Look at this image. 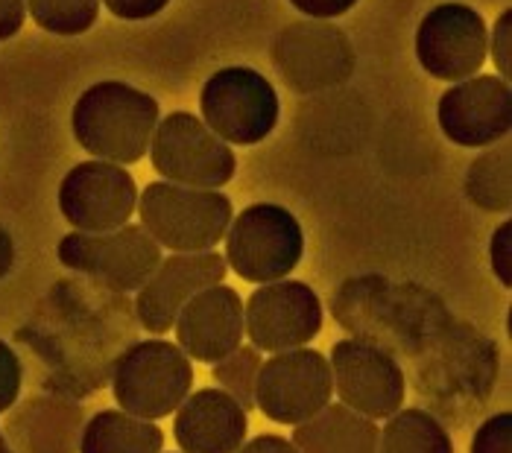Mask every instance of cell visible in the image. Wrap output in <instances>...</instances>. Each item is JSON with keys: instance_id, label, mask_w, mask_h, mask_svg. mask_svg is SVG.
Returning <instances> with one entry per match:
<instances>
[{"instance_id": "cell-1", "label": "cell", "mask_w": 512, "mask_h": 453, "mask_svg": "<svg viewBox=\"0 0 512 453\" xmlns=\"http://www.w3.org/2000/svg\"><path fill=\"white\" fill-rule=\"evenodd\" d=\"M156 126V100L118 79L88 85L71 112V129L79 147L120 167L147 155Z\"/></svg>"}, {"instance_id": "cell-2", "label": "cell", "mask_w": 512, "mask_h": 453, "mask_svg": "<svg viewBox=\"0 0 512 453\" xmlns=\"http://www.w3.org/2000/svg\"><path fill=\"white\" fill-rule=\"evenodd\" d=\"M141 228L170 252H208L232 226V199L220 190L153 182L138 196Z\"/></svg>"}, {"instance_id": "cell-3", "label": "cell", "mask_w": 512, "mask_h": 453, "mask_svg": "<svg viewBox=\"0 0 512 453\" xmlns=\"http://www.w3.org/2000/svg\"><path fill=\"white\" fill-rule=\"evenodd\" d=\"M194 369L191 357L167 340H144L129 345L115 363L112 395L123 413L144 421L173 416L191 395Z\"/></svg>"}, {"instance_id": "cell-4", "label": "cell", "mask_w": 512, "mask_h": 453, "mask_svg": "<svg viewBox=\"0 0 512 453\" xmlns=\"http://www.w3.org/2000/svg\"><path fill=\"white\" fill-rule=\"evenodd\" d=\"M226 264L249 284H273L287 278L305 252L299 220L276 202H255L232 217L226 231Z\"/></svg>"}, {"instance_id": "cell-5", "label": "cell", "mask_w": 512, "mask_h": 453, "mask_svg": "<svg viewBox=\"0 0 512 453\" xmlns=\"http://www.w3.org/2000/svg\"><path fill=\"white\" fill-rule=\"evenodd\" d=\"M202 123L226 144H261L278 123V94L267 76L229 65L205 79L199 94Z\"/></svg>"}, {"instance_id": "cell-6", "label": "cell", "mask_w": 512, "mask_h": 453, "mask_svg": "<svg viewBox=\"0 0 512 453\" xmlns=\"http://www.w3.org/2000/svg\"><path fill=\"white\" fill-rule=\"evenodd\" d=\"M147 152L158 176L173 185L220 190L235 179L232 144L217 138L202 117L191 112H173L158 120Z\"/></svg>"}, {"instance_id": "cell-7", "label": "cell", "mask_w": 512, "mask_h": 453, "mask_svg": "<svg viewBox=\"0 0 512 453\" xmlns=\"http://www.w3.org/2000/svg\"><path fill=\"white\" fill-rule=\"evenodd\" d=\"M62 266L115 290L138 293L161 264V246L141 226H120L103 234L71 231L59 240Z\"/></svg>"}, {"instance_id": "cell-8", "label": "cell", "mask_w": 512, "mask_h": 453, "mask_svg": "<svg viewBox=\"0 0 512 453\" xmlns=\"http://www.w3.org/2000/svg\"><path fill=\"white\" fill-rule=\"evenodd\" d=\"M334 383L322 351L308 345L278 351L261 363L255 378V410L276 424H302L331 404Z\"/></svg>"}, {"instance_id": "cell-9", "label": "cell", "mask_w": 512, "mask_h": 453, "mask_svg": "<svg viewBox=\"0 0 512 453\" xmlns=\"http://www.w3.org/2000/svg\"><path fill=\"white\" fill-rule=\"evenodd\" d=\"M322 331V302L305 281L281 278L261 284L243 304V334L258 351L302 348Z\"/></svg>"}, {"instance_id": "cell-10", "label": "cell", "mask_w": 512, "mask_h": 453, "mask_svg": "<svg viewBox=\"0 0 512 453\" xmlns=\"http://www.w3.org/2000/svg\"><path fill=\"white\" fill-rule=\"evenodd\" d=\"M489 53L483 15L466 3H439L416 30V59L425 74L442 82L472 79Z\"/></svg>"}, {"instance_id": "cell-11", "label": "cell", "mask_w": 512, "mask_h": 453, "mask_svg": "<svg viewBox=\"0 0 512 453\" xmlns=\"http://www.w3.org/2000/svg\"><path fill=\"white\" fill-rule=\"evenodd\" d=\"M331 383L340 404L381 421L404 404V372L390 351L366 340H340L331 348Z\"/></svg>"}, {"instance_id": "cell-12", "label": "cell", "mask_w": 512, "mask_h": 453, "mask_svg": "<svg viewBox=\"0 0 512 453\" xmlns=\"http://www.w3.org/2000/svg\"><path fill=\"white\" fill-rule=\"evenodd\" d=\"M138 205V188L129 170L112 161L74 164L59 185L62 217L88 234H103L126 226Z\"/></svg>"}, {"instance_id": "cell-13", "label": "cell", "mask_w": 512, "mask_h": 453, "mask_svg": "<svg viewBox=\"0 0 512 453\" xmlns=\"http://www.w3.org/2000/svg\"><path fill=\"white\" fill-rule=\"evenodd\" d=\"M442 135L457 147H492L507 141L512 129L510 82L495 74L457 82L436 106Z\"/></svg>"}, {"instance_id": "cell-14", "label": "cell", "mask_w": 512, "mask_h": 453, "mask_svg": "<svg viewBox=\"0 0 512 453\" xmlns=\"http://www.w3.org/2000/svg\"><path fill=\"white\" fill-rule=\"evenodd\" d=\"M226 272H229L226 258L211 249L176 252L170 258H161L150 281L138 290V302H135L144 331H150L153 337H164L173 328L185 302L194 299L205 287L223 284Z\"/></svg>"}, {"instance_id": "cell-15", "label": "cell", "mask_w": 512, "mask_h": 453, "mask_svg": "<svg viewBox=\"0 0 512 453\" xmlns=\"http://www.w3.org/2000/svg\"><path fill=\"white\" fill-rule=\"evenodd\" d=\"M273 59L281 76L296 91H319L328 85L343 82L352 65V47L343 30L331 24H296L287 33H281L273 47Z\"/></svg>"}, {"instance_id": "cell-16", "label": "cell", "mask_w": 512, "mask_h": 453, "mask_svg": "<svg viewBox=\"0 0 512 453\" xmlns=\"http://www.w3.org/2000/svg\"><path fill=\"white\" fill-rule=\"evenodd\" d=\"M173 331L191 360L214 366L243 342V299L226 284L205 287L179 310Z\"/></svg>"}, {"instance_id": "cell-17", "label": "cell", "mask_w": 512, "mask_h": 453, "mask_svg": "<svg viewBox=\"0 0 512 453\" xmlns=\"http://www.w3.org/2000/svg\"><path fill=\"white\" fill-rule=\"evenodd\" d=\"M249 433V416L223 389L191 392L173 418L182 453H237Z\"/></svg>"}, {"instance_id": "cell-18", "label": "cell", "mask_w": 512, "mask_h": 453, "mask_svg": "<svg viewBox=\"0 0 512 453\" xmlns=\"http://www.w3.org/2000/svg\"><path fill=\"white\" fill-rule=\"evenodd\" d=\"M82 410L59 398H33L6 421V442L18 453H74Z\"/></svg>"}, {"instance_id": "cell-19", "label": "cell", "mask_w": 512, "mask_h": 453, "mask_svg": "<svg viewBox=\"0 0 512 453\" xmlns=\"http://www.w3.org/2000/svg\"><path fill=\"white\" fill-rule=\"evenodd\" d=\"M378 424L346 404H328L296 424L293 445L299 453H378Z\"/></svg>"}, {"instance_id": "cell-20", "label": "cell", "mask_w": 512, "mask_h": 453, "mask_svg": "<svg viewBox=\"0 0 512 453\" xmlns=\"http://www.w3.org/2000/svg\"><path fill=\"white\" fill-rule=\"evenodd\" d=\"M164 433L156 421L123 410H100L88 418L79 436V453H161Z\"/></svg>"}, {"instance_id": "cell-21", "label": "cell", "mask_w": 512, "mask_h": 453, "mask_svg": "<svg viewBox=\"0 0 512 453\" xmlns=\"http://www.w3.org/2000/svg\"><path fill=\"white\" fill-rule=\"evenodd\" d=\"M378 453H454V439L439 418L410 407L387 418L378 436Z\"/></svg>"}, {"instance_id": "cell-22", "label": "cell", "mask_w": 512, "mask_h": 453, "mask_svg": "<svg viewBox=\"0 0 512 453\" xmlns=\"http://www.w3.org/2000/svg\"><path fill=\"white\" fill-rule=\"evenodd\" d=\"M510 144L483 152L466 173V193L474 205L495 214H510L512 208V173Z\"/></svg>"}, {"instance_id": "cell-23", "label": "cell", "mask_w": 512, "mask_h": 453, "mask_svg": "<svg viewBox=\"0 0 512 453\" xmlns=\"http://www.w3.org/2000/svg\"><path fill=\"white\" fill-rule=\"evenodd\" d=\"M30 18L44 33L82 36L100 18V0H27Z\"/></svg>"}, {"instance_id": "cell-24", "label": "cell", "mask_w": 512, "mask_h": 453, "mask_svg": "<svg viewBox=\"0 0 512 453\" xmlns=\"http://www.w3.org/2000/svg\"><path fill=\"white\" fill-rule=\"evenodd\" d=\"M261 351L255 345H237L235 351L223 360L214 363L211 375L223 386V392H229L237 404L249 413L255 410V378L261 369Z\"/></svg>"}, {"instance_id": "cell-25", "label": "cell", "mask_w": 512, "mask_h": 453, "mask_svg": "<svg viewBox=\"0 0 512 453\" xmlns=\"http://www.w3.org/2000/svg\"><path fill=\"white\" fill-rule=\"evenodd\" d=\"M472 453H512V413L486 418L474 433Z\"/></svg>"}, {"instance_id": "cell-26", "label": "cell", "mask_w": 512, "mask_h": 453, "mask_svg": "<svg viewBox=\"0 0 512 453\" xmlns=\"http://www.w3.org/2000/svg\"><path fill=\"white\" fill-rule=\"evenodd\" d=\"M21 383H24L21 360H18V354L6 342L0 340V416L18 401Z\"/></svg>"}, {"instance_id": "cell-27", "label": "cell", "mask_w": 512, "mask_h": 453, "mask_svg": "<svg viewBox=\"0 0 512 453\" xmlns=\"http://www.w3.org/2000/svg\"><path fill=\"white\" fill-rule=\"evenodd\" d=\"M489 50H492V59H495V68L501 79L510 82L512 76V9H504L501 18L495 21V30L489 38Z\"/></svg>"}, {"instance_id": "cell-28", "label": "cell", "mask_w": 512, "mask_h": 453, "mask_svg": "<svg viewBox=\"0 0 512 453\" xmlns=\"http://www.w3.org/2000/svg\"><path fill=\"white\" fill-rule=\"evenodd\" d=\"M489 261L495 269V278L510 290L512 287V223L507 220L504 226H498V231L489 240Z\"/></svg>"}, {"instance_id": "cell-29", "label": "cell", "mask_w": 512, "mask_h": 453, "mask_svg": "<svg viewBox=\"0 0 512 453\" xmlns=\"http://www.w3.org/2000/svg\"><path fill=\"white\" fill-rule=\"evenodd\" d=\"M120 21H147L167 9L170 0H100Z\"/></svg>"}, {"instance_id": "cell-30", "label": "cell", "mask_w": 512, "mask_h": 453, "mask_svg": "<svg viewBox=\"0 0 512 453\" xmlns=\"http://www.w3.org/2000/svg\"><path fill=\"white\" fill-rule=\"evenodd\" d=\"M302 15L316 18V21H325V18H340L346 15L349 9H355L357 0H290Z\"/></svg>"}, {"instance_id": "cell-31", "label": "cell", "mask_w": 512, "mask_h": 453, "mask_svg": "<svg viewBox=\"0 0 512 453\" xmlns=\"http://www.w3.org/2000/svg\"><path fill=\"white\" fill-rule=\"evenodd\" d=\"M27 18V0H0V41L18 36Z\"/></svg>"}, {"instance_id": "cell-32", "label": "cell", "mask_w": 512, "mask_h": 453, "mask_svg": "<svg viewBox=\"0 0 512 453\" xmlns=\"http://www.w3.org/2000/svg\"><path fill=\"white\" fill-rule=\"evenodd\" d=\"M237 453H299L296 445L284 436H276V433H261L249 442H243Z\"/></svg>"}, {"instance_id": "cell-33", "label": "cell", "mask_w": 512, "mask_h": 453, "mask_svg": "<svg viewBox=\"0 0 512 453\" xmlns=\"http://www.w3.org/2000/svg\"><path fill=\"white\" fill-rule=\"evenodd\" d=\"M12 261H15V243H12L9 231L0 228V278L12 269Z\"/></svg>"}, {"instance_id": "cell-34", "label": "cell", "mask_w": 512, "mask_h": 453, "mask_svg": "<svg viewBox=\"0 0 512 453\" xmlns=\"http://www.w3.org/2000/svg\"><path fill=\"white\" fill-rule=\"evenodd\" d=\"M0 453H15L12 451V445L6 442V436H3V433H0Z\"/></svg>"}]
</instances>
